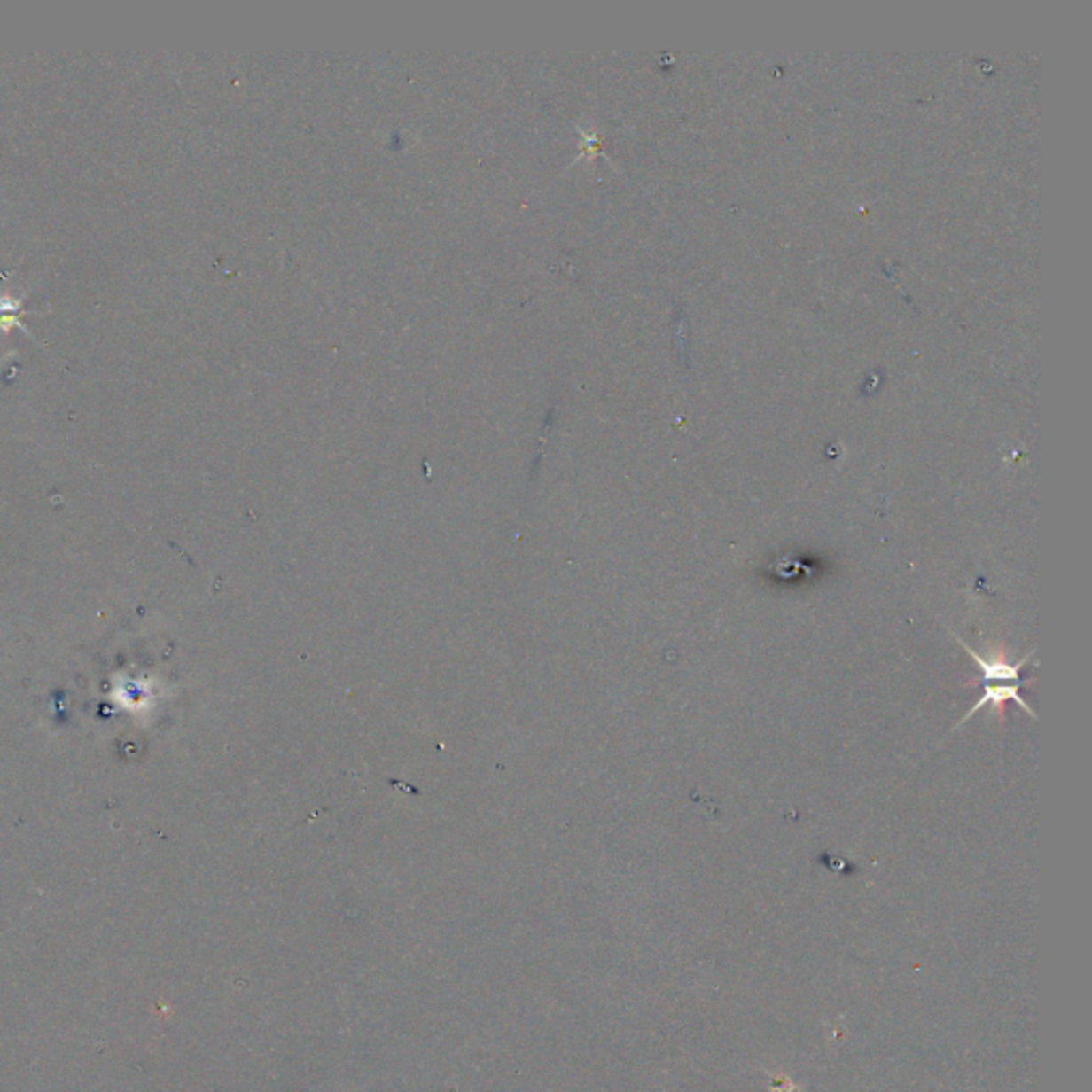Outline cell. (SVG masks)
Wrapping results in <instances>:
<instances>
[{"mask_svg": "<svg viewBox=\"0 0 1092 1092\" xmlns=\"http://www.w3.org/2000/svg\"><path fill=\"white\" fill-rule=\"evenodd\" d=\"M960 644H963L964 651L971 655V659L975 661V664L981 668V676H984V694L978 702H975V706L971 708V711L964 715V719L960 723L967 722L969 717H973L975 713H979L984 706H1001L1002 702L1013 700L1020 705V708L1028 713L1031 717H1035V713H1033V708L1028 706V702L1024 700V696L1020 694V685H1010V682H1020V672L1024 666H1026V661L1031 659V655L1028 658H1024L1018 661V664H1010L1007 659H994V658H981L978 651H973L969 647L964 640L956 638Z\"/></svg>", "mask_w": 1092, "mask_h": 1092, "instance_id": "cell-1", "label": "cell"}, {"mask_svg": "<svg viewBox=\"0 0 1092 1092\" xmlns=\"http://www.w3.org/2000/svg\"><path fill=\"white\" fill-rule=\"evenodd\" d=\"M24 297H9L0 295V333H9L12 329H22L26 335L35 338L33 331L26 329V324L20 320L24 312Z\"/></svg>", "mask_w": 1092, "mask_h": 1092, "instance_id": "cell-2", "label": "cell"}]
</instances>
